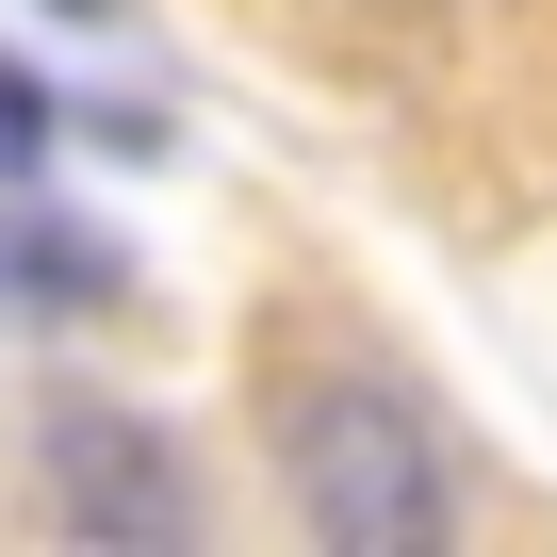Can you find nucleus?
<instances>
[{
	"mask_svg": "<svg viewBox=\"0 0 557 557\" xmlns=\"http://www.w3.org/2000/svg\"><path fill=\"white\" fill-rule=\"evenodd\" d=\"M278 475H296V524L329 557H426L459 524L443 426L394 377H296V394H278Z\"/></svg>",
	"mask_w": 557,
	"mask_h": 557,
	"instance_id": "1",
	"label": "nucleus"
},
{
	"mask_svg": "<svg viewBox=\"0 0 557 557\" xmlns=\"http://www.w3.org/2000/svg\"><path fill=\"white\" fill-rule=\"evenodd\" d=\"M34 475H50V524L99 541V557H181V541H197V475H181V443H164L148 410H115V394H50Z\"/></svg>",
	"mask_w": 557,
	"mask_h": 557,
	"instance_id": "2",
	"label": "nucleus"
},
{
	"mask_svg": "<svg viewBox=\"0 0 557 557\" xmlns=\"http://www.w3.org/2000/svg\"><path fill=\"white\" fill-rule=\"evenodd\" d=\"M0 278H17L34 312H115V296H132L115 246H99V230H66V213H17V230H0Z\"/></svg>",
	"mask_w": 557,
	"mask_h": 557,
	"instance_id": "3",
	"label": "nucleus"
},
{
	"mask_svg": "<svg viewBox=\"0 0 557 557\" xmlns=\"http://www.w3.org/2000/svg\"><path fill=\"white\" fill-rule=\"evenodd\" d=\"M50 132H66V99H50L34 66H0V181H34V164H50Z\"/></svg>",
	"mask_w": 557,
	"mask_h": 557,
	"instance_id": "4",
	"label": "nucleus"
},
{
	"mask_svg": "<svg viewBox=\"0 0 557 557\" xmlns=\"http://www.w3.org/2000/svg\"><path fill=\"white\" fill-rule=\"evenodd\" d=\"M50 17H115V0H50Z\"/></svg>",
	"mask_w": 557,
	"mask_h": 557,
	"instance_id": "5",
	"label": "nucleus"
}]
</instances>
